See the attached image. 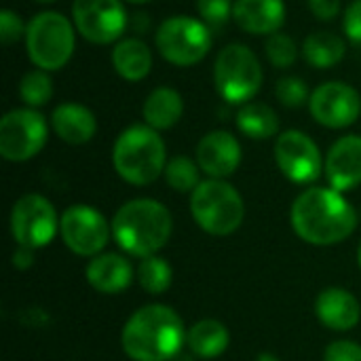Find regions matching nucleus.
<instances>
[{"mask_svg": "<svg viewBox=\"0 0 361 361\" xmlns=\"http://www.w3.org/2000/svg\"><path fill=\"white\" fill-rule=\"evenodd\" d=\"M154 47L171 66L192 68L209 55L214 47V32L199 17L171 15L159 23L154 32Z\"/></svg>", "mask_w": 361, "mask_h": 361, "instance_id": "8", "label": "nucleus"}, {"mask_svg": "<svg viewBox=\"0 0 361 361\" xmlns=\"http://www.w3.org/2000/svg\"><path fill=\"white\" fill-rule=\"evenodd\" d=\"M231 343V334L222 322L216 319H201L192 324L186 332V347L199 360H214L220 357Z\"/></svg>", "mask_w": 361, "mask_h": 361, "instance_id": "24", "label": "nucleus"}, {"mask_svg": "<svg viewBox=\"0 0 361 361\" xmlns=\"http://www.w3.org/2000/svg\"><path fill=\"white\" fill-rule=\"evenodd\" d=\"M233 11L235 0H197V15L212 27V32L222 30L233 19Z\"/></svg>", "mask_w": 361, "mask_h": 361, "instance_id": "31", "label": "nucleus"}, {"mask_svg": "<svg viewBox=\"0 0 361 361\" xmlns=\"http://www.w3.org/2000/svg\"><path fill=\"white\" fill-rule=\"evenodd\" d=\"M264 70L247 44L231 42L220 49L214 61V87L218 95L233 106H243L252 102L262 89Z\"/></svg>", "mask_w": 361, "mask_h": 361, "instance_id": "6", "label": "nucleus"}, {"mask_svg": "<svg viewBox=\"0 0 361 361\" xmlns=\"http://www.w3.org/2000/svg\"><path fill=\"white\" fill-rule=\"evenodd\" d=\"M195 159L203 173L214 180H226L239 169L243 150L239 140L231 131L214 129L199 140Z\"/></svg>", "mask_w": 361, "mask_h": 361, "instance_id": "15", "label": "nucleus"}, {"mask_svg": "<svg viewBox=\"0 0 361 361\" xmlns=\"http://www.w3.org/2000/svg\"><path fill=\"white\" fill-rule=\"evenodd\" d=\"M324 173L332 188L347 192L361 184V135L349 133L338 137L326 159H324Z\"/></svg>", "mask_w": 361, "mask_h": 361, "instance_id": "16", "label": "nucleus"}, {"mask_svg": "<svg viewBox=\"0 0 361 361\" xmlns=\"http://www.w3.org/2000/svg\"><path fill=\"white\" fill-rule=\"evenodd\" d=\"M51 129L53 133L70 144L82 146L91 142L97 133V118L91 108L78 102H63L53 108L51 112Z\"/></svg>", "mask_w": 361, "mask_h": 361, "instance_id": "18", "label": "nucleus"}, {"mask_svg": "<svg viewBox=\"0 0 361 361\" xmlns=\"http://www.w3.org/2000/svg\"><path fill=\"white\" fill-rule=\"evenodd\" d=\"M167 148L161 131L146 123L129 125L118 133L112 146V167L121 180L131 186H148L159 180L167 167Z\"/></svg>", "mask_w": 361, "mask_h": 361, "instance_id": "4", "label": "nucleus"}, {"mask_svg": "<svg viewBox=\"0 0 361 361\" xmlns=\"http://www.w3.org/2000/svg\"><path fill=\"white\" fill-rule=\"evenodd\" d=\"M49 140V123L34 108H13L0 118V157L8 163L34 159Z\"/></svg>", "mask_w": 361, "mask_h": 361, "instance_id": "9", "label": "nucleus"}, {"mask_svg": "<svg viewBox=\"0 0 361 361\" xmlns=\"http://www.w3.org/2000/svg\"><path fill=\"white\" fill-rule=\"evenodd\" d=\"M273 152L279 171L294 184H313L324 171L319 146L300 129L281 131L275 140Z\"/></svg>", "mask_w": 361, "mask_h": 361, "instance_id": "13", "label": "nucleus"}, {"mask_svg": "<svg viewBox=\"0 0 361 361\" xmlns=\"http://www.w3.org/2000/svg\"><path fill=\"white\" fill-rule=\"evenodd\" d=\"M290 222L305 243L326 247L349 239L357 226V216L341 190L313 186L292 203Z\"/></svg>", "mask_w": 361, "mask_h": 361, "instance_id": "1", "label": "nucleus"}, {"mask_svg": "<svg viewBox=\"0 0 361 361\" xmlns=\"http://www.w3.org/2000/svg\"><path fill=\"white\" fill-rule=\"evenodd\" d=\"M324 361H361V345L353 341H336L328 345Z\"/></svg>", "mask_w": 361, "mask_h": 361, "instance_id": "34", "label": "nucleus"}, {"mask_svg": "<svg viewBox=\"0 0 361 361\" xmlns=\"http://www.w3.org/2000/svg\"><path fill=\"white\" fill-rule=\"evenodd\" d=\"M311 93L313 91H309V85L300 76H281L275 85V95L286 108H302L305 104L309 106Z\"/></svg>", "mask_w": 361, "mask_h": 361, "instance_id": "30", "label": "nucleus"}, {"mask_svg": "<svg viewBox=\"0 0 361 361\" xmlns=\"http://www.w3.org/2000/svg\"><path fill=\"white\" fill-rule=\"evenodd\" d=\"M237 129L250 140H271L279 135V116L264 102H247L237 110Z\"/></svg>", "mask_w": 361, "mask_h": 361, "instance_id": "25", "label": "nucleus"}, {"mask_svg": "<svg viewBox=\"0 0 361 361\" xmlns=\"http://www.w3.org/2000/svg\"><path fill=\"white\" fill-rule=\"evenodd\" d=\"M112 239L131 256L148 258L161 252L173 231L169 209L154 199H131L112 218Z\"/></svg>", "mask_w": 361, "mask_h": 361, "instance_id": "3", "label": "nucleus"}, {"mask_svg": "<svg viewBox=\"0 0 361 361\" xmlns=\"http://www.w3.org/2000/svg\"><path fill=\"white\" fill-rule=\"evenodd\" d=\"M302 57L315 70H330L347 55V42L341 34L330 30H315L302 40Z\"/></svg>", "mask_w": 361, "mask_h": 361, "instance_id": "23", "label": "nucleus"}, {"mask_svg": "<svg viewBox=\"0 0 361 361\" xmlns=\"http://www.w3.org/2000/svg\"><path fill=\"white\" fill-rule=\"evenodd\" d=\"M59 235L76 256L95 258L112 237V224L91 205H72L59 216Z\"/></svg>", "mask_w": 361, "mask_h": 361, "instance_id": "12", "label": "nucleus"}, {"mask_svg": "<svg viewBox=\"0 0 361 361\" xmlns=\"http://www.w3.org/2000/svg\"><path fill=\"white\" fill-rule=\"evenodd\" d=\"M357 262H360V269H361V243H360V250H357Z\"/></svg>", "mask_w": 361, "mask_h": 361, "instance_id": "41", "label": "nucleus"}, {"mask_svg": "<svg viewBox=\"0 0 361 361\" xmlns=\"http://www.w3.org/2000/svg\"><path fill=\"white\" fill-rule=\"evenodd\" d=\"M309 112L315 123L328 129H347L361 114L360 91L343 80H328L313 89Z\"/></svg>", "mask_w": 361, "mask_h": 361, "instance_id": "14", "label": "nucleus"}, {"mask_svg": "<svg viewBox=\"0 0 361 361\" xmlns=\"http://www.w3.org/2000/svg\"><path fill=\"white\" fill-rule=\"evenodd\" d=\"M165 176V182L169 188H173L176 192H195L197 186L203 182L201 180V167L197 163V159H190V157H184V154H178V157H171L167 161V167L163 171Z\"/></svg>", "mask_w": 361, "mask_h": 361, "instance_id": "26", "label": "nucleus"}, {"mask_svg": "<svg viewBox=\"0 0 361 361\" xmlns=\"http://www.w3.org/2000/svg\"><path fill=\"white\" fill-rule=\"evenodd\" d=\"M144 123L157 131L176 127L184 116V97L173 87H157L148 93L142 106Z\"/></svg>", "mask_w": 361, "mask_h": 361, "instance_id": "22", "label": "nucleus"}, {"mask_svg": "<svg viewBox=\"0 0 361 361\" xmlns=\"http://www.w3.org/2000/svg\"><path fill=\"white\" fill-rule=\"evenodd\" d=\"M34 2H38V4H53V2H57V0H34Z\"/></svg>", "mask_w": 361, "mask_h": 361, "instance_id": "40", "label": "nucleus"}, {"mask_svg": "<svg viewBox=\"0 0 361 361\" xmlns=\"http://www.w3.org/2000/svg\"><path fill=\"white\" fill-rule=\"evenodd\" d=\"M25 30H27V23L19 17L17 11H13V8L0 11V40L4 47H11V44L23 40Z\"/></svg>", "mask_w": 361, "mask_h": 361, "instance_id": "32", "label": "nucleus"}, {"mask_svg": "<svg viewBox=\"0 0 361 361\" xmlns=\"http://www.w3.org/2000/svg\"><path fill=\"white\" fill-rule=\"evenodd\" d=\"M190 214L201 231L214 237H226L243 224L245 203L233 184L209 178L190 195Z\"/></svg>", "mask_w": 361, "mask_h": 361, "instance_id": "7", "label": "nucleus"}, {"mask_svg": "<svg viewBox=\"0 0 361 361\" xmlns=\"http://www.w3.org/2000/svg\"><path fill=\"white\" fill-rule=\"evenodd\" d=\"M307 4H309V11L319 21H334L343 11L341 0H307Z\"/></svg>", "mask_w": 361, "mask_h": 361, "instance_id": "35", "label": "nucleus"}, {"mask_svg": "<svg viewBox=\"0 0 361 361\" xmlns=\"http://www.w3.org/2000/svg\"><path fill=\"white\" fill-rule=\"evenodd\" d=\"M137 281L140 286L148 292V294H165L169 288H171V281H173V269L171 264L161 258V256H148V258H142L140 264H137Z\"/></svg>", "mask_w": 361, "mask_h": 361, "instance_id": "27", "label": "nucleus"}, {"mask_svg": "<svg viewBox=\"0 0 361 361\" xmlns=\"http://www.w3.org/2000/svg\"><path fill=\"white\" fill-rule=\"evenodd\" d=\"M317 319L334 332H349L360 324V300L345 288H328L315 298Z\"/></svg>", "mask_w": 361, "mask_h": 361, "instance_id": "19", "label": "nucleus"}, {"mask_svg": "<svg viewBox=\"0 0 361 361\" xmlns=\"http://www.w3.org/2000/svg\"><path fill=\"white\" fill-rule=\"evenodd\" d=\"M123 2H129V4H148L152 0H123Z\"/></svg>", "mask_w": 361, "mask_h": 361, "instance_id": "39", "label": "nucleus"}, {"mask_svg": "<svg viewBox=\"0 0 361 361\" xmlns=\"http://www.w3.org/2000/svg\"><path fill=\"white\" fill-rule=\"evenodd\" d=\"M197 360H199V357H197V355H192V353H178V355H176L171 361H197Z\"/></svg>", "mask_w": 361, "mask_h": 361, "instance_id": "37", "label": "nucleus"}, {"mask_svg": "<svg viewBox=\"0 0 361 361\" xmlns=\"http://www.w3.org/2000/svg\"><path fill=\"white\" fill-rule=\"evenodd\" d=\"M72 23L91 44H116L129 25V15L123 0H74Z\"/></svg>", "mask_w": 361, "mask_h": 361, "instance_id": "11", "label": "nucleus"}, {"mask_svg": "<svg viewBox=\"0 0 361 361\" xmlns=\"http://www.w3.org/2000/svg\"><path fill=\"white\" fill-rule=\"evenodd\" d=\"M256 361H281L277 355H273V353H260Z\"/></svg>", "mask_w": 361, "mask_h": 361, "instance_id": "38", "label": "nucleus"}, {"mask_svg": "<svg viewBox=\"0 0 361 361\" xmlns=\"http://www.w3.org/2000/svg\"><path fill=\"white\" fill-rule=\"evenodd\" d=\"M264 53L267 59L277 68V70H288L296 63L298 55H300V47L296 44V40L286 34V32H275L267 38L264 42Z\"/></svg>", "mask_w": 361, "mask_h": 361, "instance_id": "29", "label": "nucleus"}, {"mask_svg": "<svg viewBox=\"0 0 361 361\" xmlns=\"http://www.w3.org/2000/svg\"><path fill=\"white\" fill-rule=\"evenodd\" d=\"M182 317L167 305H146L125 324L121 345L133 361H171L186 345Z\"/></svg>", "mask_w": 361, "mask_h": 361, "instance_id": "2", "label": "nucleus"}, {"mask_svg": "<svg viewBox=\"0 0 361 361\" xmlns=\"http://www.w3.org/2000/svg\"><path fill=\"white\" fill-rule=\"evenodd\" d=\"M32 250H25V247H17V252L13 254V264L19 267V269H25L32 264Z\"/></svg>", "mask_w": 361, "mask_h": 361, "instance_id": "36", "label": "nucleus"}, {"mask_svg": "<svg viewBox=\"0 0 361 361\" xmlns=\"http://www.w3.org/2000/svg\"><path fill=\"white\" fill-rule=\"evenodd\" d=\"M233 21L252 36H271L286 23L283 0H235Z\"/></svg>", "mask_w": 361, "mask_h": 361, "instance_id": "17", "label": "nucleus"}, {"mask_svg": "<svg viewBox=\"0 0 361 361\" xmlns=\"http://www.w3.org/2000/svg\"><path fill=\"white\" fill-rule=\"evenodd\" d=\"M11 235L17 247L42 250L59 233V218L53 203L36 192L23 195L11 209Z\"/></svg>", "mask_w": 361, "mask_h": 361, "instance_id": "10", "label": "nucleus"}, {"mask_svg": "<svg viewBox=\"0 0 361 361\" xmlns=\"http://www.w3.org/2000/svg\"><path fill=\"white\" fill-rule=\"evenodd\" d=\"M76 27L72 17L59 11H40L27 21L25 53L34 68L57 72L66 68L76 49Z\"/></svg>", "mask_w": 361, "mask_h": 361, "instance_id": "5", "label": "nucleus"}, {"mask_svg": "<svg viewBox=\"0 0 361 361\" xmlns=\"http://www.w3.org/2000/svg\"><path fill=\"white\" fill-rule=\"evenodd\" d=\"M110 63L123 80L140 82L152 72V49L137 36L121 38L116 44H112Z\"/></svg>", "mask_w": 361, "mask_h": 361, "instance_id": "21", "label": "nucleus"}, {"mask_svg": "<svg viewBox=\"0 0 361 361\" xmlns=\"http://www.w3.org/2000/svg\"><path fill=\"white\" fill-rule=\"evenodd\" d=\"M53 91L55 89H53L51 72L40 70V68H32L19 80V97H21L23 106L34 108V110L47 106L53 97Z\"/></svg>", "mask_w": 361, "mask_h": 361, "instance_id": "28", "label": "nucleus"}, {"mask_svg": "<svg viewBox=\"0 0 361 361\" xmlns=\"http://www.w3.org/2000/svg\"><path fill=\"white\" fill-rule=\"evenodd\" d=\"M89 286L99 294H118L133 281V267L121 254H99L85 269Z\"/></svg>", "mask_w": 361, "mask_h": 361, "instance_id": "20", "label": "nucleus"}, {"mask_svg": "<svg viewBox=\"0 0 361 361\" xmlns=\"http://www.w3.org/2000/svg\"><path fill=\"white\" fill-rule=\"evenodd\" d=\"M343 32L349 42L361 47V0H353L343 15Z\"/></svg>", "mask_w": 361, "mask_h": 361, "instance_id": "33", "label": "nucleus"}]
</instances>
